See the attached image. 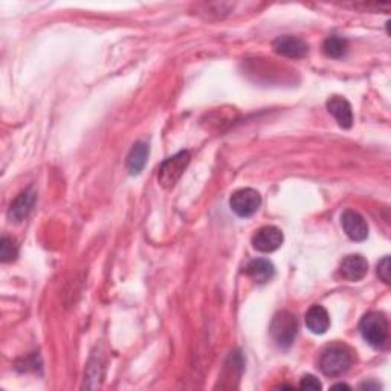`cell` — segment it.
I'll return each mask as SVG.
<instances>
[{"mask_svg": "<svg viewBox=\"0 0 391 391\" xmlns=\"http://www.w3.org/2000/svg\"><path fill=\"white\" fill-rule=\"evenodd\" d=\"M353 354L345 345H330L323 352L319 358V369L326 376L336 378L341 376L352 367Z\"/></svg>", "mask_w": 391, "mask_h": 391, "instance_id": "obj_1", "label": "cell"}, {"mask_svg": "<svg viewBox=\"0 0 391 391\" xmlns=\"http://www.w3.org/2000/svg\"><path fill=\"white\" fill-rule=\"evenodd\" d=\"M359 332L375 349H382L388 343V321L380 312H370L361 319Z\"/></svg>", "mask_w": 391, "mask_h": 391, "instance_id": "obj_2", "label": "cell"}, {"mask_svg": "<svg viewBox=\"0 0 391 391\" xmlns=\"http://www.w3.org/2000/svg\"><path fill=\"white\" fill-rule=\"evenodd\" d=\"M298 333L297 317L288 310H281L274 317L271 323V335L278 347L288 349L295 341Z\"/></svg>", "mask_w": 391, "mask_h": 391, "instance_id": "obj_3", "label": "cell"}, {"mask_svg": "<svg viewBox=\"0 0 391 391\" xmlns=\"http://www.w3.org/2000/svg\"><path fill=\"white\" fill-rule=\"evenodd\" d=\"M191 161L190 152L184 150L179 152L175 156H171L167 161H164L159 167L158 173V180L161 187L164 188H173L176 182L180 179V176L184 175V171L187 170L188 164Z\"/></svg>", "mask_w": 391, "mask_h": 391, "instance_id": "obj_4", "label": "cell"}, {"mask_svg": "<svg viewBox=\"0 0 391 391\" xmlns=\"http://www.w3.org/2000/svg\"><path fill=\"white\" fill-rule=\"evenodd\" d=\"M230 206L239 217H251L262 206V196L254 188H241L231 196Z\"/></svg>", "mask_w": 391, "mask_h": 391, "instance_id": "obj_5", "label": "cell"}, {"mask_svg": "<svg viewBox=\"0 0 391 391\" xmlns=\"http://www.w3.org/2000/svg\"><path fill=\"white\" fill-rule=\"evenodd\" d=\"M283 232L277 227H263L256 231L253 237V246L258 253H274L283 245Z\"/></svg>", "mask_w": 391, "mask_h": 391, "instance_id": "obj_6", "label": "cell"}, {"mask_svg": "<svg viewBox=\"0 0 391 391\" xmlns=\"http://www.w3.org/2000/svg\"><path fill=\"white\" fill-rule=\"evenodd\" d=\"M272 48L278 55L288 58H303L307 55L309 45L303 39L293 36H281L277 37L272 43Z\"/></svg>", "mask_w": 391, "mask_h": 391, "instance_id": "obj_7", "label": "cell"}, {"mask_svg": "<svg viewBox=\"0 0 391 391\" xmlns=\"http://www.w3.org/2000/svg\"><path fill=\"white\" fill-rule=\"evenodd\" d=\"M341 225L349 239L354 241H362L369 237V225L366 219L353 210H347L341 216Z\"/></svg>", "mask_w": 391, "mask_h": 391, "instance_id": "obj_8", "label": "cell"}, {"mask_svg": "<svg viewBox=\"0 0 391 391\" xmlns=\"http://www.w3.org/2000/svg\"><path fill=\"white\" fill-rule=\"evenodd\" d=\"M36 201H37V193L34 191V188L22 191V193L14 199L10 210H8V217H10V220L22 222L23 219H26L32 211L34 205H36Z\"/></svg>", "mask_w": 391, "mask_h": 391, "instance_id": "obj_9", "label": "cell"}, {"mask_svg": "<svg viewBox=\"0 0 391 391\" xmlns=\"http://www.w3.org/2000/svg\"><path fill=\"white\" fill-rule=\"evenodd\" d=\"M369 272V262L359 254L347 256L340 266V274L347 281H359Z\"/></svg>", "mask_w": 391, "mask_h": 391, "instance_id": "obj_10", "label": "cell"}, {"mask_svg": "<svg viewBox=\"0 0 391 391\" xmlns=\"http://www.w3.org/2000/svg\"><path fill=\"white\" fill-rule=\"evenodd\" d=\"M327 110L332 115L340 127L343 128H350L353 124V112L350 102L343 97H332L327 101Z\"/></svg>", "mask_w": 391, "mask_h": 391, "instance_id": "obj_11", "label": "cell"}, {"mask_svg": "<svg viewBox=\"0 0 391 391\" xmlns=\"http://www.w3.org/2000/svg\"><path fill=\"white\" fill-rule=\"evenodd\" d=\"M245 274L249 278H253L256 283L265 284L272 280V277L275 274V267L266 258H256L253 262L248 263V266L245 267Z\"/></svg>", "mask_w": 391, "mask_h": 391, "instance_id": "obj_12", "label": "cell"}, {"mask_svg": "<svg viewBox=\"0 0 391 391\" xmlns=\"http://www.w3.org/2000/svg\"><path fill=\"white\" fill-rule=\"evenodd\" d=\"M306 326L312 333L324 335L330 327V317L323 306H312L306 314Z\"/></svg>", "mask_w": 391, "mask_h": 391, "instance_id": "obj_13", "label": "cell"}, {"mask_svg": "<svg viewBox=\"0 0 391 391\" xmlns=\"http://www.w3.org/2000/svg\"><path fill=\"white\" fill-rule=\"evenodd\" d=\"M149 144L136 143L127 156V170L130 175H139L149 158Z\"/></svg>", "mask_w": 391, "mask_h": 391, "instance_id": "obj_14", "label": "cell"}, {"mask_svg": "<svg viewBox=\"0 0 391 391\" xmlns=\"http://www.w3.org/2000/svg\"><path fill=\"white\" fill-rule=\"evenodd\" d=\"M347 49H349V43H347L345 39L338 36L329 37L323 45L324 54L329 58H343L347 54Z\"/></svg>", "mask_w": 391, "mask_h": 391, "instance_id": "obj_15", "label": "cell"}, {"mask_svg": "<svg viewBox=\"0 0 391 391\" xmlns=\"http://www.w3.org/2000/svg\"><path fill=\"white\" fill-rule=\"evenodd\" d=\"M17 256H19V246L15 245V241L10 237H2V241H0V258H2V262H14Z\"/></svg>", "mask_w": 391, "mask_h": 391, "instance_id": "obj_16", "label": "cell"}, {"mask_svg": "<svg viewBox=\"0 0 391 391\" xmlns=\"http://www.w3.org/2000/svg\"><path fill=\"white\" fill-rule=\"evenodd\" d=\"M390 267H391L390 266V257H384L378 263V275H379L380 280L384 281V283H387V284L391 283V275H390L391 269Z\"/></svg>", "mask_w": 391, "mask_h": 391, "instance_id": "obj_17", "label": "cell"}, {"mask_svg": "<svg viewBox=\"0 0 391 391\" xmlns=\"http://www.w3.org/2000/svg\"><path fill=\"white\" fill-rule=\"evenodd\" d=\"M300 388L301 390H321V382L315 378V376H312V375H306V376H303L301 382H300Z\"/></svg>", "mask_w": 391, "mask_h": 391, "instance_id": "obj_18", "label": "cell"}, {"mask_svg": "<svg viewBox=\"0 0 391 391\" xmlns=\"http://www.w3.org/2000/svg\"><path fill=\"white\" fill-rule=\"evenodd\" d=\"M361 388H367V390H378V388H380V387H379L378 384H375V385H373V384H362V385H361Z\"/></svg>", "mask_w": 391, "mask_h": 391, "instance_id": "obj_19", "label": "cell"}, {"mask_svg": "<svg viewBox=\"0 0 391 391\" xmlns=\"http://www.w3.org/2000/svg\"><path fill=\"white\" fill-rule=\"evenodd\" d=\"M332 388H333V390H343V388H344V390H350V387L347 385V384H335Z\"/></svg>", "mask_w": 391, "mask_h": 391, "instance_id": "obj_20", "label": "cell"}]
</instances>
